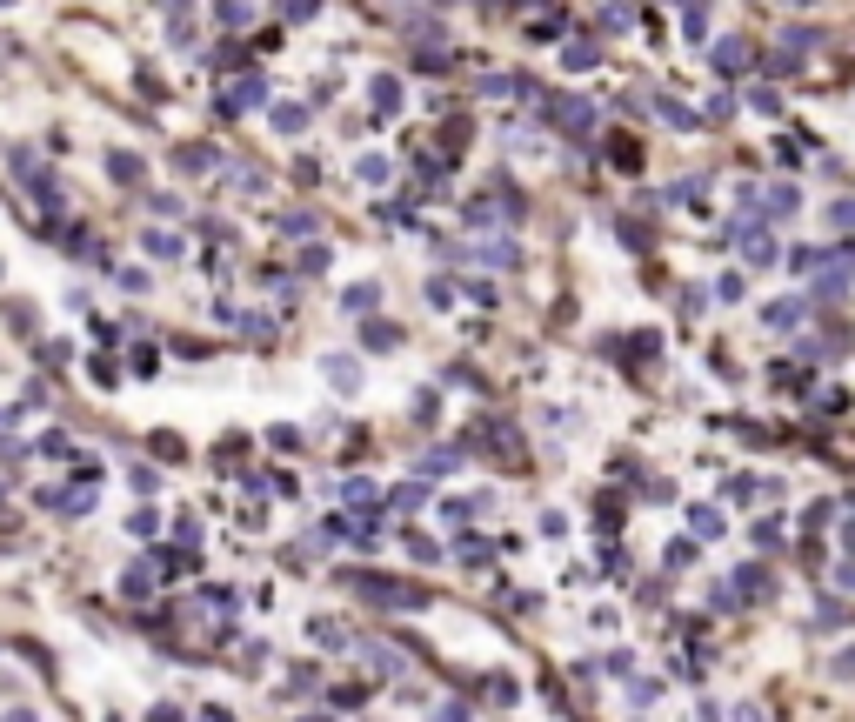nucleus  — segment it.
<instances>
[{"label":"nucleus","mask_w":855,"mask_h":722,"mask_svg":"<svg viewBox=\"0 0 855 722\" xmlns=\"http://www.w3.org/2000/svg\"><path fill=\"white\" fill-rule=\"evenodd\" d=\"M148 255H154V261H180V241H174V234H161V227H154V234H148Z\"/></svg>","instance_id":"c756f323"},{"label":"nucleus","mask_w":855,"mask_h":722,"mask_svg":"<svg viewBox=\"0 0 855 722\" xmlns=\"http://www.w3.org/2000/svg\"><path fill=\"white\" fill-rule=\"evenodd\" d=\"M375 301H381V288H375V281H355V288L341 295V308H347V315H368Z\"/></svg>","instance_id":"aec40b11"},{"label":"nucleus","mask_w":855,"mask_h":722,"mask_svg":"<svg viewBox=\"0 0 855 722\" xmlns=\"http://www.w3.org/2000/svg\"><path fill=\"white\" fill-rule=\"evenodd\" d=\"M475 449H488V455H501V462H515V449H522V435H515L501 415H488V421H475Z\"/></svg>","instance_id":"20e7f679"},{"label":"nucleus","mask_w":855,"mask_h":722,"mask_svg":"<svg viewBox=\"0 0 855 722\" xmlns=\"http://www.w3.org/2000/svg\"><path fill=\"white\" fill-rule=\"evenodd\" d=\"M828 221H836V227H855V201H836V208H828Z\"/></svg>","instance_id":"37998d69"},{"label":"nucleus","mask_w":855,"mask_h":722,"mask_svg":"<svg viewBox=\"0 0 855 722\" xmlns=\"http://www.w3.org/2000/svg\"><path fill=\"white\" fill-rule=\"evenodd\" d=\"M301 127H308V107H294V101L274 107V134H301Z\"/></svg>","instance_id":"393cba45"},{"label":"nucleus","mask_w":855,"mask_h":722,"mask_svg":"<svg viewBox=\"0 0 855 722\" xmlns=\"http://www.w3.org/2000/svg\"><path fill=\"white\" fill-rule=\"evenodd\" d=\"M822 41V34L815 27H782V47L775 54H768V67H775V74H789V67H802V60H809V47Z\"/></svg>","instance_id":"7ed1b4c3"},{"label":"nucleus","mask_w":855,"mask_h":722,"mask_svg":"<svg viewBox=\"0 0 855 722\" xmlns=\"http://www.w3.org/2000/svg\"><path fill=\"white\" fill-rule=\"evenodd\" d=\"M368 107H375V120H388L394 107H401V81H394V74H375V88H368Z\"/></svg>","instance_id":"9b49d317"},{"label":"nucleus","mask_w":855,"mask_h":722,"mask_svg":"<svg viewBox=\"0 0 855 722\" xmlns=\"http://www.w3.org/2000/svg\"><path fill=\"white\" fill-rule=\"evenodd\" d=\"M836 582H842V588H855V556L842 562V575H836Z\"/></svg>","instance_id":"49530a36"},{"label":"nucleus","mask_w":855,"mask_h":722,"mask_svg":"<svg viewBox=\"0 0 855 722\" xmlns=\"http://www.w3.org/2000/svg\"><path fill=\"white\" fill-rule=\"evenodd\" d=\"M315 642L321 649H347V635H341V622H315Z\"/></svg>","instance_id":"473e14b6"},{"label":"nucleus","mask_w":855,"mask_h":722,"mask_svg":"<svg viewBox=\"0 0 855 722\" xmlns=\"http://www.w3.org/2000/svg\"><path fill=\"white\" fill-rule=\"evenodd\" d=\"M595 60H601V47H595V41H575L569 54H561V67H569V74H588Z\"/></svg>","instance_id":"5701e85b"},{"label":"nucleus","mask_w":855,"mask_h":722,"mask_svg":"<svg viewBox=\"0 0 855 722\" xmlns=\"http://www.w3.org/2000/svg\"><path fill=\"white\" fill-rule=\"evenodd\" d=\"M836 676H855V649H849V656H836Z\"/></svg>","instance_id":"a18cd8bd"},{"label":"nucleus","mask_w":855,"mask_h":722,"mask_svg":"<svg viewBox=\"0 0 855 722\" xmlns=\"http://www.w3.org/2000/svg\"><path fill=\"white\" fill-rule=\"evenodd\" d=\"M408 60H415V67H421V74H441V67H448V34H441V27H428V34H415V54H408Z\"/></svg>","instance_id":"39448f33"},{"label":"nucleus","mask_w":855,"mask_h":722,"mask_svg":"<svg viewBox=\"0 0 855 722\" xmlns=\"http://www.w3.org/2000/svg\"><path fill=\"white\" fill-rule=\"evenodd\" d=\"M408 556H415V562H435L441 549H435V542H428V535H408Z\"/></svg>","instance_id":"58836bf2"},{"label":"nucleus","mask_w":855,"mask_h":722,"mask_svg":"<svg viewBox=\"0 0 855 722\" xmlns=\"http://www.w3.org/2000/svg\"><path fill=\"white\" fill-rule=\"evenodd\" d=\"M608 161H615V167H629V174H635V167H642V148H635L629 134H615V141H608Z\"/></svg>","instance_id":"a878e982"},{"label":"nucleus","mask_w":855,"mask_h":722,"mask_svg":"<svg viewBox=\"0 0 855 722\" xmlns=\"http://www.w3.org/2000/svg\"><path fill=\"white\" fill-rule=\"evenodd\" d=\"M361 662H368V669H375V676H401V669H408V662L394 656L388 642H361Z\"/></svg>","instance_id":"4468645a"},{"label":"nucleus","mask_w":855,"mask_h":722,"mask_svg":"<svg viewBox=\"0 0 855 722\" xmlns=\"http://www.w3.org/2000/svg\"><path fill=\"white\" fill-rule=\"evenodd\" d=\"M655 695H661V682H648V676H642V682H629V703H635V709H648Z\"/></svg>","instance_id":"72a5a7b5"},{"label":"nucleus","mask_w":855,"mask_h":722,"mask_svg":"<svg viewBox=\"0 0 855 722\" xmlns=\"http://www.w3.org/2000/svg\"><path fill=\"white\" fill-rule=\"evenodd\" d=\"M782 7H809V0H782Z\"/></svg>","instance_id":"09e8293b"},{"label":"nucleus","mask_w":855,"mask_h":722,"mask_svg":"<svg viewBox=\"0 0 855 722\" xmlns=\"http://www.w3.org/2000/svg\"><path fill=\"white\" fill-rule=\"evenodd\" d=\"M689 528H695V542H715L729 522H721V509H715V502H702V509H689Z\"/></svg>","instance_id":"dca6fc26"},{"label":"nucleus","mask_w":855,"mask_h":722,"mask_svg":"<svg viewBox=\"0 0 855 722\" xmlns=\"http://www.w3.org/2000/svg\"><path fill=\"white\" fill-rule=\"evenodd\" d=\"M528 34H535V41H548V34H561V7H541V14L528 20Z\"/></svg>","instance_id":"cd10ccee"},{"label":"nucleus","mask_w":855,"mask_h":722,"mask_svg":"<svg viewBox=\"0 0 855 722\" xmlns=\"http://www.w3.org/2000/svg\"><path fill=\"white\" fill-rule=\"evenodd\" d=\"M768 495H775V481H755V475L729 481V502H768Z\"/></svg>","instance_id":"6ab92c4d"},{"label":"nucleus","mask_w":855,"mask_h":722,"mask_svg":"<svg viewBox=\"0 0 855 722\" xmlns=\"http://www.w3.org/2000/svg\"><path fill=\"white\" fill-rule=\"evenodd\" d=\"M361 342H368V348H394V342H401V328H394V321H368Z\"/></svg>","instance_id":"bb28decb"},{"label":"nucleus","mask_w":855,"mask_h":722,"mask_svg":"<svg viewBox=\"0 0 855 722\" xmlns=\"http://www.w3.org/2000/svg\"><path fill=\"white\" fill-rule=\"evenodd\" d=\"M682 34H689V41H708V7H702V0L682 14Z\"/></svg>","instance_id":"c85d7f7f"},{"label":"nucleus","mask_w":855,"mask_h":722,"mask_svg":"<svg viewBox=\"0 0 855 722\" xmlns=\"http://www.w3.org/2000/svg\"><path fill=\"white\" fill-rule=\"evenodd\" d=\"M154 528H161V515H154V509H134V515H127V535H154Z\"/></svg>","instance_id":"2f4dec72"},{"label":"nucleus","mask_w":855,"mask_h":722,"mask_svg":"<svg viewBox=\"0 0 855 722\" xmlns=\"http://www.w3.org/2000/svg\"><path fill=\"white\" fill-rule=\"evenodd\" d=\"M388 502H394V515H415V509H421V481H401Z\"/></svg>","instance_id":"7c9ffc66"},{"label":"nucleus","mask_w":855,"mask_h":722,"mask_svg":"<svg viewBox=\"0 0 855 722\" xmlns=\"http://www.w3.org/2000/svg\"><path fill=\"white\" fill-rule=\"evenodd\" d=\"M708 60H715V74H742V67L755 60V47L742 41V34H729V41H715V47H708Z\"/></svg>","instance_id":"0eeeda50"},{"label":"nucleus","mask_w":855,"mask_h":722,"mask_svg":"<svg viewBox=\"0 0 855 722\" xmlns=\"http://www.w3.org/2000/svg\"><path fill=\"white\" fill-rule=\"evenodd\" d=\"M355 174L368 180V188H381V180L394 174V161H388V154H361V161H355Z\"/></svg>","instance_id":"4be33fe9"},{"label":"nucleus","mask_w":855,"mask_h":722,"mask_svg":"<svg viewBox=\"0 0 855 722\" xmlns=\"http://www.w3.org/2000/svg\"><path fill=\"white\" fill-rule=\"evenodd\" d=\"M541 120H555L561 134H588V127H595V107H588L582 94H548V101H541Z\"/></svg>","instance_id":"f03ea898"},{"label":"nucleus","mask_w":855,"mask_h":722,"mask_svg":"<svg viewBox=\"0 0 855 722\" xmlns=\"http://www.w3.org/2000/svg\"><path fill=\"white\" fill-rule=\"evenodd\" d=\"M828 515H836L828 502H809V515H802V528H828Z\"/></svg>","instance_id":"79ce46f5"},{"label":"nucleus","mask_w":855,"mask_h":722,"mask_svg":"<svg viewBox=\"0 0 855 722\" xmlns=\"http://www.w3.org/2000/svg\"><path fill=\"white\" fill-rule=\"evenodd\" d=\"M695 562V542H668V569H689Z\"/></svg>","instance_id":"ea45409f"},{"label":"nucleus","mask_w":855,"mask_h":722,"mask_svg":"<svg viewBox=\"0 0 855 722\" xmlns=\"http://www.w3.org/2000/svg\"><path fill=\"white\" fill-rule=\"evenodd\" d=\"M347 502H361V509H375V481H361V475H355V481H347Z\"/></svg>","instance_id":"4c0bfd02"},{"label":"nucleus","mask_w":855,"mask_h":722,"mask_svg":"<svg viewBox=\"0 0 855 722\" xmlns=\"http://www.w3.org/2000/svg\"><path fill=\"white\" fill-rule=\"evenodd\" d=\"M802 208V195H796V180H775V188H768V201H762V214L768 221H789V214Z\"/></svg>","instance_id":"f8f14e48"},{"label":"nucleus","mask_w":855,"mask_h":722,"mask_svg":"<svg viewBox=\"0 0 855 722\" xmlns=\"http://www.w3.org/2000/svg\"><path fill=\"white\" fill-rule=\"evenodd\" d=\"M268 101V81H234L227 88V107H261Z\"/></svg>","instance_id":"412c9836"},{"label":"nucleus","mask_w":855,"mask_h":722,"mask_svg":"<svg viewBox=\"0 0 855 722\" xmlns=\"http://www.w3.org/2000/svg\"><path fill=\"white\" fill-rule=\"evenodd\" d=\"M481 94H488V101H515V94H541V88L522 81V74H481Z\"/></svg>","instance_id":"1a4fd4ad"},{"label":"nucleus","mask_w":855,"mask_h":722,"mask_svg":"<svg viewBox=\"0 0 855 722\" xmlns=\"http://www.w3.org/2000/svg\"><path fill=\"white\" fill-rule=\"evenodd\" d=\"M736 248H742V261H749V268H768V261H775V241H768V227H742Z\"/></svg>","instance_id":"6e6552de"},{"label":"nucleus","mask_w":855,"mask_h":722,"mask_svg":"<svg viewBox=\"0 0 855 722\" xmlns=\"http://www.w3.org/2000/svg\"><path fill=\"white\" fill-rule=\"evenodd\" d=\"M842 549H849V556H855V522H849V528H842Z\"/></svg>","instance_id":"de8ad7c7"},{"label":"nucleus","mask_w":855,"mask_h":722,"mask_svg":"<svg viewBox=\"0 0 855 722\" xmlns=\"http://www.w3.org/2000/svg\"><path fill=\"white\" fill-rule=\"evenodd\" d=\"M107 167H114V180H141V161H134V154H114Z\"/></svg>","instance_id":"e433bc0d"},{"label":"nucleus","mask_w":855,"mask_h":722,"mask_svg":"<svg viewBox=\"0 0 855 722\" xmlns=\"http://www.w3.org/2000/svg\"><path fill=\"white\" fill-rule=\"evenodd\" d=\"M749 101H755V114H775L782 94H775V88H749Z\"/></svg>","instance_id":"f704fd0d"},{"label":"nucleus","mask_w":855,"mask_h":722,"mask_svg":"<svg viewBox=\"0 0 855 722\" xmlns=\"http://www.w3.org/2000/svg\"><path fill=\"white\" fill-rule=\"evenodd\" d=\"M74 475H80V481H94V475H101V455L80 449V455H74Z\"/></svg>","instance_id":"a19ab883"},{"label":"nucleus","mask_w":855,"mask_h":722,"mask_svg":"<svg viewBox=\"0 0 855 722\" xmlns=\"http://www.w3.org/2000/svg\"><path fill=\"white\" fill-rule=\"evenodd\" d=\"M475 261H488V268H522V248H515L508 234H495V241H481Z\"/></svg>","instance_id":"ddd939ff"},{"label":"nucleus","mask_w":855,"mask_h":722,"mask_svg":"<svg viewBox=\"0 0 855 722\" xmlns=\"http://www.w3.org/2000/svg\"><path fill=\"white\" fill-rule=\"evenodd\" d=\"M154 582H161V575H154V562H134V569H127V575H120V595H154Z\"/></svg>","instance_id":"f3484780"},{"label":"nucleus","mask_w":855,"mask_h":722,"mask_svg":"<svg viewBox=\"0 0 855 722\" xmlns=\"http://www.w3.org/2000/svg\"><path fill=\"white\" fill-rule=\"evenodd\" d=\"M435 722H468V709H462V703H441V709H435Z\"/></svg>","instance_id":"c03bdc74"},{"label":"nucleus","mask_w":855,"mask_h":722,"mask_svg":"<svg viewBox=\"0 0 855 722\" xmlns=\"http://www.w3.org/2000/svg\"><path fill=\"white\" fill-rule=\"evenodd\" d=\"M736 595H749V602L775 595V582H768V569H762V562H742V569H736Z\"/></svg>","instance_id":"9d476101"},{"label":"nucleus","mask_w":855,"mask_h":722,"mask_svg":"<svg viewBox=\"0 0 855 722\" xmlns=\"http://www.w3.org/2000/svg\"><path fill=\"white\" fill-rule=\"evenodd\" d=\"M328 381H334L341 395H355V388H361V368H355V355H328Z\"/></svg>","instance_id":"a211bd4d"},{"label":"nucleus","mask_w":855,"mask_h":722,"mask_svg":"<svg viewBox=\"0 0 855 722\" xmlns=\"http://www.w3.org/2000/svg\"><path fill=\"white\" fill-rule=\"evenodd\" d=\"M355 588L375 609H428V588L421 582H388V575H355Z\"/></svg>","instance_id":"f257e3e1"},{"label":"nucleus","mask_w":855,"mask_h":722,"mask_svg":"<svg viewBox=\"0 0 855 722\" xmlns=\"http://www.w3.org/2000/svg\"><path fill=\"white\" fill-rule=\"evenodd\" d=\"M828 261H836V255H828V248H809V241L789 248V268H796V274H828Z\"/></svg>","instance_id":"2eb2a0df"},{"label":"nucleus","mask_w":855,"mask_h":722,"mask_svg":"<svg viewBox=\"0 0 855 722\" xmlns=\"http://www.w3.org/2000/svg\"><path fill=\"white\" fill-rule=\"evenodd\" d=\"M448 468H454V449H435V455H421V462H415V475L421 481H441Z\"/></svg>","instance_id":"b1692460"},{"label":"nucleus","mask_w":855,"mask_h":722,"mask_svg":"<svg viewBox=\"0 0 855 722\" xmlns=\"http://www.w3.org/2000/svg\"><path fill=\"white\" fill-rule=\"evenodd\" d=\"M802 321H809V295H802V301L782 295V301H768V308H762V328H775V334L782 328H802Z\"/></svg>","instance_id":"423d86ee"},{"label":"nucleus","mask_w":855,"mask_h":722,"mask_svg":"<svg viewBox=\"0 0 855 722\" xmlns=\"http://www.w3.org/2000/svg\"><path fill=\"white\" fill-rule=\"evenodd\" d=\"M655 107H661V120H676V127H695V114H689L682 101H655Z\"/></svg>","instance_id":"c9c22d12"}]
</instances>
